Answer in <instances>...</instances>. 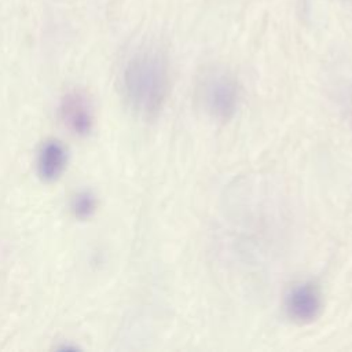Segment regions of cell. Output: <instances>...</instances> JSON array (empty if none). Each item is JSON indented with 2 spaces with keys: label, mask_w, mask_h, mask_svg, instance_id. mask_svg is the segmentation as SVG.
<instances>
[{
  "label": "cell",
  "mask_w": 352,
  "mask_h": 352,
  "mask_svg": "<svg viewBox=\"0 0 352 352\" xmlns=\"http://www.w3.org/2000/svg\"><path fill=\"white\" fill-rule=\"evenodd\" d=\"M122 85L135 111L147 118L157 116L169 92V67L165 56L154 50L135 54L124 69Z\"/></svg>",
  "instance_id": "6da1fadb"
},
{
  "label": "cell",
  "mask_w": 352,
  "mask_h": 352,
  "mask_svg": "<svg viewBox=\"0 0 352 352\" xmlns=\"http://www.w3.org/2000/svg\"><path fill=\"white\" fill-rule=\"evenodd\" d=\"M198 95L206 113L219 121H227L236 110L239 88L228 73L210 70L201 78Z\"/></svg>",
  "instance_id": "7a4b0ae2"
},
{
  "label": "cell",
  "mask_w": 352,
  "mask_h": 352,
  "mask_svg": "<svg viewBox=\"0 0 352 352\" xmlns=\"http://www.w3.org/2000/svg\"><path fill=\"white\" fill-rule=\"evenodd\" d=\"M285 307L289 318L294 322L309 323L315 320L322 309V296L318 286L312 282L294 285L286 294Z\"/></svg>",
  "instance_id": "3957f363"
},
{
  "label": "cell",
  "mask_w": 352,
  "mask_h": 352,
  "mask_svg": "<svg viewBox=\"0 0 352 352\" xmlns=\"http://www.w3.org/2000/svg\"><path fill=\"white\" fill-rule=\"evenodd\" d=\"M60 116L66 126L77 135H87L91 131L94 114L89 99L82 92H70L62 99Z\"/></svg>",
  "instance_id": "277c9868"
},
{
  "label": "cell",
  "mask_w": 352,
  "mask_h": 352,
  "mask_svg": "<svg viewBox=\"0 0 352 352\" xmlns=\"http://www.w3.org/2000/svg\"><path fill=\"white\" fill-rule=\"evenodd\" d=\"M66 150L58 142H48L43 146L38 154L37 168L44 180L56 179L66 165Z\"/></svg>",
  "instance_id": "5b68a950"
},
{
  "label": "cell",
  "mask_w": 352,
  "mask_h": 352,
  "mask_svg": "<svg viewBox=\"0 0 352 352\" xmlns=\"http://www.w3.org/2000/svg\"><path fill=\"white\" fill-rule=\"evenodd\" d=\"M95 209H96V199L91 192L82 191L74 197L73 210L77 217L80 219L89 217L95 212Z\"/></svg>",
  "instance_id": "8992f818"
}]
</instances>
